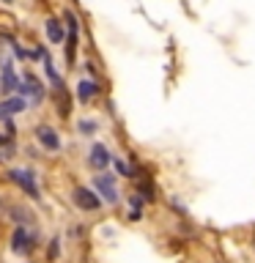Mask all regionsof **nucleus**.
Instances as JSON below:
<instances>
[{"label":"nucleus","instance_id":"1","mask_svg":"<svg viewBox=\"0 0 255 263\" xmlns=\"http://www.w3.org/2000/svg\"><path fill=\"white\" fill-rule=\"evenodd\" d=\"M74 203H77L82 211H96L99 205H102V200L96 197V192H94V189H88V186H77V189H74Z\"/></svg>","mask_w":255,"mask_h":263},{"label":"nucleus","instance_id":"2","mask_svg":"<svg viewBox=\"0 0 255 263\" xmlns=\"http://www.w3.org/2000/svg\"><path fill=\"white\" fill-rule=\"evenodd\" d=\"M8 178H11L14 184H20L30 197H39V186H36V178H33L30 170H11V173H8Z\"/></svg>","mask_w":255,"mask_h":263},{"label":"nucleus","instance_id":"3","mask_svg":"<svg viewBox=\"0 0 255 263\" xmlns=\"http://www.w3.org/2000/svg\"><path fill=\"white\" fill-rule=\"evenodd\" d=\"M94 189H96V192H102V197L107 203L118 200V189H115V178L113 176H96L94 178Z\"/></svg>","mask_w":255,"mask_h":263},{"label":"nucleus","instance_id":"4","mask_svg":"<svg viewBox=\"0 0 255 263\" xmlns=\"http://www.w3.org/2000/svg\"><path fill=\"white\" fill-rule=\"evenodd\" d=\"M36 137H39V143L44 148H49V151H58V148H61V137H58V132L52 126H39Z\"/></svg>","mask_w":255,"mask_h":263},{"label":"nucleus","instance_id":"5","mask_svg":"<svg viewBox=\"0 0 255 263\" xmlns=\"http://www.w3.org/2000/svg\"><path fill=\"white\" fill-rule=\"evenodd\" d=\"M16 90H22V96L33 99V102H41V96H44V90H41L39 80L33 77V74H28V77H25V82H22V85H16Z\"/></svg>","mask_w":255,"mask_h":263},{"label":"nucleus","instance_id":"6","mask_svg":"<svg viewBox=\"0 0 255 263\" xmlns=\"http://www.w3.org/2000/svg\"><path fill=\"white\" fill-rule=\"evenodd\" d=\"M11 250H14V252H20V255H25V252H30V250H33V236H30L25 228H16L14 241H11Z\"/></svg>","mask_w":255,"mask_h":263},{"label":"nucleus","instance_id":"7","mask_svg":"<svg viewBox=\"0 0 255 263\" xmlns=\"http://www.w3.org/2000/svg\"><path fill=\"white\" fill-rule=\"evenodd\" d=\"M25 99L22 96H14V99H6L3 104H0V121H8L11 115H16V112H22L25 110Z\"/></svg>","mask_w":255,"mask_h":263},{"label":"nucleus","instance_id":"8","mask_svg":"<svg viewBox=\"0 0 255 263\" xmlns=\"http://www.w3.org/2000/svg\"><path fill=\"white\" fill-rule=\"evenodd\" d=\"M90 164H94V167H99V170L110 164V154H107V148H104V145H99V143H96L94 148H90Z\"/></svg>","mask_w":255,"mask_h":263},{"label":"nucleus","instance_id":"9","mask_svg":"<svg viewBox=\"0 0 255 263\" xmlns=\"http://www.w3.org/2000/svg\"><path fill=\"white\" fill-rule=\"evenodd\" d=\"M0 82H3V90H6V93H11V90H16V85H20V82H16V74H14V66H11V63L3 66Z\"/></svg>","mask_w":255,"mask_h":263},{"label":"nucleus","instance_id":"10","mask_svg":"<svg viewBox=\"0 0 255 263\" xmlns=\"http://www.w3.org/2000/svg\"><path fill=\"white\" fill-rule=\"evenodd\" d=\"M96 82H90V80H82L80 85H77V96L82 99V102H90V96H96Z\"/></svg>","mask_w":255,"mask_h":263},{"label":"nucleus","instance_id":"11","mask_svg":"<svg viewBox=\"0 0 255 263\" xmlns=\"http://www.w3.org/2000/svg\"><path fill=\"white\" fill-rule=\"evenodd\" d=\"M47 36H49L52 44H61V41H63V28H61V22H58V20L47 22Z\"/></svg>","mask_w":255,"mask_h":263},{"label":"nucleus","instance_id":"12","mask_svg":"<svg viewBox=\"0 0 255 263\" xmlns=\"http://www.w3.org/2000/svg\"><path fill=\"white\" fill-rule=\"evenodd\" d=\"M115 170H118L121 176H132V167H129V164H123V162H118V159H115Z\"/></svg>","mask_w":255,"mask_h":263},{"label":"nucleus","instance_id":"13","mask_svg":"<svg viewBox=\"0 0 255 263\" xmlns=\"http://www.w3.org/2000/svg\"><path fill=\"white\" fill-rule=\"evenodd\" d=\"M80 129L85 132V135H90V132L96 129V123H94V121H80Z\"/></svg>","mask_w":255,"mask_h":263},{"label":"nucleus","instance_id":"14","mask_svg":"<svg viewBox=\"0 0 255 263\" xmlns=\"http://www.w3.org/2000/svg\"><path fill=\"white\" fill-rule=\"evenodd\" d=\"M140 205H143V200H140V197H132V209L140 211Z\"/></svg>","mask_w":255,"mask_h":263},{"label":"nucleus","instance_id":"15","mask_svg":"<svg viewBox=\"0 0 255 263\" xmlns=\"http://www.w3.org/2000/svg\"><path fill=\"white\" fill-rule=\"evenodd\" d=\"M6 3H11V0H6Z\"/></svg>","mask_w":255,"mask_h":263}]
</instances>
